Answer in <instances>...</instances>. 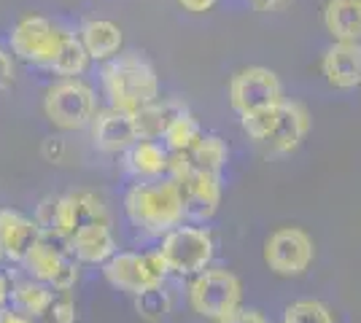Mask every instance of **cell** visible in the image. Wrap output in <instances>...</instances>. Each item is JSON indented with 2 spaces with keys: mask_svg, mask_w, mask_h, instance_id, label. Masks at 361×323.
I'll return each mask as SVG.
<instances>
[{
  "mask_svg": "<svg viewBox=\"0 0 361 323\" xmlns=\"http://www.w3.org/2000/svg\"><path fill=\"white\" fill-rule=\"evenodd\" d=\"M124 210L130 215V221L140 229L151 234H167L186 215L183 186L173 178H149L127 191Z\"/></svg>",
  "mask_w": 361,
  "mask_h": 323,
  "instance_id": "6da1fadb",
  "label": "cell"
},
{
  "mask_svg": "<svg viewBox=\"0 0 361 323\" xmlns=\"http://www.w3.org/2000/svg\"><path fill=\"white\" fill-rule=\"evenodd\" d=\"M103 89L108 106L137 113L143 106L159 100V78L151 62L140 54H119L103 65Z\"/></svg>",
  "mask_w": 361,
  "mask_h": 323,
  "instance_id": "7a4b0ae2",
  "label": "cell"
},
{
  "mask_svg": "<svg viewBox=\"0 0 361 323\" xmlns=\"http://www.w3.org/2000/svg\"><path fill=\"white\" fill-rule=\"evenodd\" d=\"M44 113L60 129H81L97 116L94 89L81 78H62L46 89Z\"/></svg>",
  "mask_w": 361,
  "mask_h": 323,
  "instance_id": "3957f363",
  "label": "cell"
},
{
  "mask_svg": "<svg viewBox=\"0 0 361 323\" xmlns=\"http://www.w3.org/2000/svg\"><path fill=\"white\" fill-rule=\"evenodd\" d=\"M22 264L35 280L51 289H73L78 280V259L71 248V240L54 232H44Z\"/></svg>",
  "mask_w": 361,
  "mask_h": 323,
  "instance_id": "277c9868",
  "label": "cell"
},
{
  "mask_svg": "<svg viewBox=\"0 0 361 323\" xmlns=\"http://www.w3.org/2000/svg\"><path fill=\"white\" fill-rule=\"evenodd\" d=\"M62 41H65V32L54 22H49L46 16L38 14L22 16L8 32L11 54L22 62L38 65V68H51Z\"/></svg>",
  "mask_w": 361,
  "mask_h": 323,
  "instance_id": "5b68a950",
  "label": "cell"
},
{
  "mask_svg": "<svg viewBox=\"0 0 361 323\" xmlns=\"http://www.w3.org/2000/svg\"><path fill=\"white\" fill-rule=\"evenodd\" d=\"M189 305L197 315L221 321L240 308V280L226 270H205L189 286Z\"/></svg>",
  "mask_w": 361,
  "mask_h": 323,
  "instance_id": "8992f818",
  "label": "cell"
},
{
  "mask_svg": "<svg viewBox=\"0 0 361 323\" xmlns=\"http://www.w3.org/2000/svg\"><path fill=\"white\" fill-rule=\"evenodd\" d=\"M159 256L167 272L176 275H195L202 272L213 259V240L205 229L197 227H176L162 237Z\"/></svg>",
  "mask_w": 361,
  "mask_h": 323,
  "instance_id": "52a82bcc",
  "label": "cell"
},
{
  "mask_svg": "<svg viewBox=\"0 0 361 323\" xmlns=\"http://www.w3.org/2000/svg\"><path fill=\"white\" fill-rule=\"evenodd\" d=\"M103 275L114 289L137 296V293L162 286L167 267L159 251H154V253H114L103 264Z\"/></svg>",
  "mask_w": 361,
  "mask_h": 323,
  "instance_id": "ba28073f",
  "label": "cell"
},
{
  "mask_svg": "<svg viewBox=\"0 0 361 323\" xmlns=\"http://www.w3.org/2000/svg\"><path fill=\"white\" fill-rule=\"evenodd\" d=\"M229 103L240 116L278 108L283 103V87L267 68H245L229 81Z\"/></svg>",
  "mask_w": 361,
  "mask_h": 323,
  "instance_id": "9c48e42d",
  "label": "cell"
},
{
  "mask_svg": "<svg viewBox=\"0 0 361 323\" xmlns=\"http://www.w3.org/2000/svg\"><path fill=\"white\" fill-rule=\"evenodd\" d=\"M264 262L275 275H302L313 262V240L297 227L272 232L264 243Z\"/></svg>",
  "mask_w": 361,
  "mask_h": 323,
  "instance_id": "30bf717a",
  "label": "cell"
},
{
  "mask_svg": "<svg viewBox=\"0 0 361 323\" xmlns=\"http://www.w3.org/2000/svg\"><path fill=\"white\" fill-rule=\"evenodd\" d=\"M87 221H108V210L103 200L92 191H71L65 197H57V213L51 232L71 240L81 224Z\"/></svg>",
  "mask_w": 361,
  "mask_h": 323,
  "instance_id": "8fae6325",
  "label": "cell"
},
{
  "mask_svg": "<svg viewBox=\"0 0 361 323\" xmlns=\"http://www.w3.org/2000/svg\"><path fill=\"white\" fill-rule=\"evenodd\" d=\"M92 138L94 146L103 151H130L135 146L140 135H137L135 113H127L119 108H106L94 116L92 122Z\"/></svg>",
  "mask_w": 361,
  "mask_h": 323,
  "instance_id": "7c38bea8",
  "label": "cell"
},
{
  "mask_svg": "<svg viewBox=\"0 0 361 323\" xmlns=\"http://www.w3.org/2000/svg\"><path fill=\"white\" fill-rule=\"evenodd\" d=\"M321 70L334 89H356L361 84V44L334 41L321 60Z\"/></svg>",
  "mask_w": 361,
  "mask_h": 323,
  "instance_id": "4fadbf2b",
  "label": "cell"
},
{
  "mask_svg": "<svg viewBox=\"0 0 361 323\" xmlns=\"http://www.w3.org/2000/svg\"><path fill=\"white\" fill-rule=\"evenodd\" d=\"M0 234H3L6 259L22 264L32 251V246L41 240L44 229L35 218H27L16 210H0Z\"/></svg>",
  "mask_w": 361,
  "mask_h": 323,
  "instance_id": "5bb4252c",
  "label": "cell"
},
{
  "mask_svg": "<svg viewBox=\"0 0 361 323\" xmlns=\"http://www.w3.org/2000/svg\"><path fill=\"white\" fill-rule=\"evenodd\" d=\"M71 248L81 264H106L116 253V240L108 221H87L71 237Z\"/></svg>",
  "mask_w": 361,
  "mask_h": 323,
  "instance_id": "9a60e30c",
  "label": "cell"
},
{
  "mask_svg": "<svg viewBox=\"0 0 361 323\" xmlns=\"http://www.w3.org/2000/svg\"><path fill=\"white\" fill-rule=\"evenodd\" d=\"M310 129V113L307 108L297 103V100H283L281 103V113H278V127L275 135L267 143L272 146L275 154H291L300 146L305 135Z\"/></svg>",
  "mask_w": 361,
  "mask_h": 323,
  "instance_id": "2e32d148",
  "label": "cell"
},
{
  "mask_svg": "<svg viewBox=\"0 0 361 323\" xmlns=\"http://www.w3.org/2000/svg\"><path fill=\"white\" fill-rule=\"evenodd\" d=\"M183 202H186V215L192 218H211L219 210L221 202V181L219 175L205 172V170H195L192 178L183 181Z\"/></svg>",
  "mask_w": 361,
  "mask_h": 323,
  "instance_id": "e0dca14e",
  "label": "cell"
},
{
  "mask_svg": "<svg viewBox=\"0 0 361 323\" xmlns=\"http://www.w3.org/2000/svg\"><path fill=\"white\" fill-rule=\"evenodd\" d=\"M78 38L87 46L92 60H100V62L114 60L121 51V44H124L121 27L114 25L111 19H87L81 25V30H78Z\"/></svg>",
  "mask_w": 361,
  "mask_h": 323,
  "instance_id": "ac0fdd59",
  "label": "cell"
},
{
  "mask_svg": "<svg viewBox=\"0 0 361 323\" xmlns=\"http://www.w3.org/2000/svg\"><path fill=\"white\" fill-rule=\"evenodd\" d=\"M324 25L334 41H361V0H326Z\"/></svg>",
  "mask_w": 361,
  "mask_h": 323,
  "instance_id": "d6986e66",
  "label": "cell"
},
{
  "mask_svg": "<svg viewBox=\"0 0 361 323\" xmlns=\"http://www.w3.org/2000/svg\"><path fill=\"white\" fill-rule=\"evenodd\" d=\"M186 108L176 103V100H154L149 106H143L135 113L137 135L140 140H157L165 138V132L170 129V124L176 122V116L183 113Z\"/></svg>",
  "mask_w": 361,
  "mask_h": 323,
  "instance_id": "ffe728a7",
  "label": "cell"
},
{
  "mask_svg": "<svg viewBox=\"0 0 361 323\" xmlns=\"http://www.w3.org/2000/svg\"><path fill=\"white\" fill-rule=\"evenodd\" d=\"M127 162H130V170L143 178H162V172H167V165H170V151L157 140H137L127 151Z\"/></svg>",
  "mask_w": 361,
  "mask_h": 323,
  "instance_id": "44dd1931",
  "label": "cell"
},
{
  "mask_svg": "<svg viewBox=\"0 0 361 323\" xmlns=\"http://www.w3.org/2000/svg\"><path fill=\"white\" fill-rule=\"evenodd\" d=\"M90 62L92 57L90 51H87V46L81 44V38L65 32V41H62L60 51H57V57H54L49 70H54L57 76H65V78H78L84 76V70L90 68Z\"/></svg>",
  "mask_w": 361,
  "mask_h": 323,
  "instance_id": "7402d4cb",
  "label": "cell"
},
{
  "mask_svg": "<svg viewBox=\"0 0 361 323\" xmlns=\"http://www.w3.org/2000/svg\"><path fill=\"white\" fill-rule=\"evenodd\" d=\"M51 293H54V289L41 283V280H22V283H16L14 289H11V299H14V305L19 312L35 318V315L49 305Z\"/></svg>",
  "mask_w": 361,
  "mask_h": 323,
  "instance_id": "603a6c76",
  "label": "cell"
},
{
  "mask_svg": "<svg viewBox=\"0 0 361 323\" xmlns=\"http://www.w3.org/2000/svg\"><path fill=\"white\" fill-rule=\"evenodd\" d=\"M200 138H202V129H200L197 119L189 110H183L176 116V122L170 124L162 140H165L167 151H192Z\"/></svg>",
  "mask_w": 361,
  "mask_h": 323,
  "instance_id": "cb8c5ba5",
  "label": "cell"
},
{
  "mask_svg": "<svg viewBox=\"0 0 361 323\" xmlns=\"http://www.w3.org/2000/svg\"><path fill=\"white\" fill-rule=\"evenodd\" d=\"M226 143L219 135H202L192 148V159H195L197 170H205L213 175H221L226 165Z\"/></svg>",
  "mask_w": 361,
  "mask_h": 323,
  "instance_id": "d4e9b609",
  "label": "cell"
},
{
  "mask_svg": "<svg viewBox=\"0 0 361 323\" xmlns=\"http://www.w3.org/2000/svg\"><path fill=\"white\" fill-rule=\"evenodd\" d=\"M35 323H75V299L71 289H54L49 305L35 318Z\"/></svg>",
  "mask_w": 361,
  "mask_h": 323,
  "instance_id": "484cf974",
  "label": "cell"
},
{
  "mask_svg": "<svg viewBox=\"0 0 361 323\" xmlns=\"http://www.w3.org/2000/svg\"><path fill=\"white\" fill-rule=\"evenodd\" d=\"M278 113H281V106L267 108V110H256V113H245V116H240L243 132H245L251 140L267 143V140L275 135V127H278Z\"/></svg>",
  "mask_w": 361,
  "mask_h": 323,
  "instance_id": "4316f807",
  "label": "cell"
},
{
  "mask_svg": "<svg viewBox=\"0 0 361 323\" xmlns=\"http://www.w3.org/2000/svg\"><path fill=\"white\" fill-rule=\"evenodd\" d=\"M283 323H334V318H331L326 305L307 299V302L291 305L286 310V315H283Z\"/></svg>",
  "mask_w": 361,
  "mask_h": 323,
  "instance_id": "83f0119b",
  "label": "cell"
},
{
  "mask_svg": "<svg viewBox=\"0 0 361 323\" xmlns=\"http://www.w3.org/2000/svg\"><path fill=\"white\" fill-rule=\"evenodd\" d=\"M11 84H14V60L0 46V89H8Z\"/></svg>",
  "mask_w": 361,
  "mask_h": 323,
  "instance_id": "f1b7e54d",
  "label": "cell"
},
{
  "mask_svg": "<svg viewBox=\"0 0 361 323\" xmlns=\"http://www.w3.org/2000/svg\"><path fill=\"white\" fill-rule=\"evenodd\" d=\"M216 323H267L264 318H262V312H256V310H235V312H229L226 318H221V321Z\"/></svg>",
  "mask_w": 361,
  "mask_h": 323,
  "instance_id": "f546056e",
  "label": "cell"
},
{
  "mask_svg": "<svg viewBox=\"0 0 361 323\" xmlns=\"http://www.w3.org/2000/svg\"><path fill=\"white\" fill-rule=\"evenodd\" d=\"M219 0H178V6L189 14H208Z\"/></svg>",
  "mask_w": 361,
  "mask_h": 323,
  "instance_id": "4dcf8cb0",
  "label": "cell"
},
{
  "mask_svg": "<svg viewBox=\"0 0 361 323\" xmlns=\"http://www.w3.org/2000/svg\"><path fill=\"white\" fill-rule=\"evenodd\" d=\"M256 11H278V8H286L291 0H251Z\"/></svg>",
  "mask_w": 361,
  "mask_h": 323,
  "instance_id": "1f68e13d",
  "label": "cell"
},
{
  "mask_svg": "<svg viewBox=\"0 0 361 323\" xmlns=\"http://www.w3.org/2000/svg\"><path fill=\"white\" fill-rule=\"evenodd\" d=\"M0 323H35L30 315H25V312H3V318Z\"/></svg>",
  "mask_w": 361,
  "mask_h": 323,
  "instance_id": "d6a6232c",
  "label": "cell"
},
{
  "mask_svg": "<svg viewBox=\"0 0 361 323\" xmlns=\"http://www.w3.org/2000/svg\"><path fill=\"white\" fill-rule=\"evenodd\" d=\"M8 296H11V289H8V277L0 275V308L8 302Z\"/></svg>",
  "mask_w": 361,
  "mask_h": 323,
  "instance_id": "836d02e7",
  "label": "cell"
},
{
  "mask_svg": "<svg viewBox=\"0 0 361 323\" xmlns=\"http://www.w3.org/2000/svg\"><path fill=\"white\" fill-rule=\"evenodd\" d=\"M0 259H6V248H3V234H0Z\"/></svg>",
  "mask_w": 361,
  "mask_h": 323,
  "instance_id": "e575fe53",
  "label": "cell"
},
{
  "mask_svg": "<svg viewBox=\"0 0 361 323\" xmlns=\"http://www.w3.org/2000/svg\"><path fill=\"white\" fill-rule=\"evenodd\" d=\"M3 312H6V310H3V308H0V318H3Z\"/></svg>",
  "mask_w": 361,
  "mask_h": 323,
  "instance_id": "d590c367",
  "label": "cell"
}]
</instances>
